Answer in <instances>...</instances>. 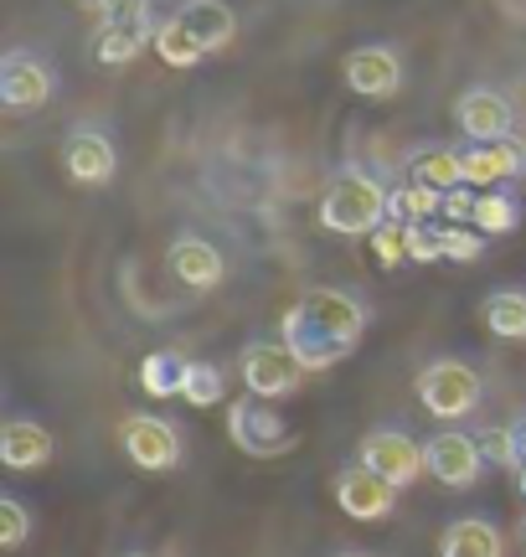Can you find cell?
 I'll list each match as a JSON object with an SVG mask.
<instances>
[{"mask_svg":"<svg viewBox=\"0 0 526 557\" xmlns=\"http://www.w3.org/2000/svg\"><path fill=\"white\" fill-rule=\"evenodd\" d=\"M424 459H428V475L449 485V491H469L475 480L486 475V449L475 434H460V429H444L424 444Z\"/></svg>","mask_w":526,"mask_h":557,"instance_id":"obj_8","label":"cell"},{"mask_svg":"<svg viewBox=\"0 0 526 557\" xmlns=\"http://www.w3.org/2000/svg\"><path fill=\"white\" fill-rule=\"evenodd\" d=\"M413 181H428L439 191H454V186H469L465 181V156L460 150H444V145H428L413 156Z\"/></svg>","mask_w":526,"mask_h":557,"instance_id":"obj_21","label":"cell"},{"mask_svg":"<svg viewBox=\"0 0 526 557\" xmlns=\"http://www.w3.org/2000/svg\"><path fill=\"white\" fill-rule=\"evenodd\" d=\"M120 444H124V459L135 470H150V475H165V470L181 465V429L171 418L129 413L120 423Z\"/></svg>","mask_w":526,"mask_h":557,"instance_id":"obj_7","label":"cell"},{"mask_svg":"<svg viewBox=\"0 0 526 557\" xmlns=\"http://www.w3.org/2000/svg\"><path fill=\"white\" fill-rule=\"evenodd\" d=\"M439 243H444V259H454V263H475L480 253H486V233L475 227H460V222H449V227H439Z\"/></svg>","mask_w":526,"mask_h":557,"instance_id":"obj_27","label":"cell"},{"mask_svg":"<svg viewBox=\"0 0 526 557\" xmlns=\"http://www.w3.org/2000/svg\"><path fill=\"white\" fill-rule=\"evenodd\" d=\"M387 201H392V191L377 176L341 171L330 181V191L321 197V227L336 233V238H372L387 222Z\"/></svg>","mask_w":526,"mask_h":557,"instance_id":"obj_2","label":"cell"},{"mask_svg":"<svg viewBox=\"0 0 526 557\" xmlns=\"http://www.w3.org/2000/svg\"><path fill=\"white\" fill-rule=\"evenodd\" d=\"M439 557H506L501 532L480 517H460L439 532Z\"/></svg>","mask_w":526,"mask_h":557,"instance_id":"obj_19","label":"cell"},{"mask_svg":"<svg viewBox=\"0 0 526 557\" xmlns=\"http://www.w3.org/2000/svg\"><path fill=\"white\" fill-rule=\"evenodd\" d=\"M346 88L372 103L392 99V94L403 88V58H398L392 47H356V52L346 58Z\"/></svg>","mask_w":526,"mask_h":557,"instance_id":"obj_13","label":"cell"},{"mask_svg":"<svg viewBox=\"0 0 526 557\" xmlns=\"http://www.w3.org/2000/svg\"><path fill=\"white\" fill-rule=\"evenodd\" d=\"M52 99V73L32 52H5L0 62V103L5 109H41Z\"/></svg>","mask_w":526,"mask_h":557,"instance_id":"obj_15","label":"cell"},{"mask_svg":"<svg viewBox=\"0 0 526 557\" xmlns=\"http://www.w3.org/2000/svg\"><path fill=\"white\" fill-rule=\"evenodd\" d=\"M186 367H191V361H186L181 351H150V357L140 361V387L150 398H181Z\"/></svg>","mask_w":526,"mask_h":557,"instance_id":"obj_20","label":"cell"},{"mask_svg":"<svg viewBox=\"0 0 526 557\" xmlns=\"http://www.w3.org/2000/svg\"><path fill=\"white\" fill-rule=\"evenodd\" d=\"M475 227L486 233V238H501V233H516V222H522V207H516V197L511 191H501V186H486L480 197H475Z\"/></svg>","mask_w":526,"mask_h":557,"instance_id":"obj_23","label":"cell"},{"mask_svg":"<svg viewBox=\"0 0 526 557\" xmlns=\"http://www.w3.org/2000/svg\"><path fill=\"white\" fill-rule=\"evenodd\" d=\"M486 325L501 341H526V295L522 289H496L486 299Z\"/></svg>","mask_w":526,"mask_h":557,"instance_id":"obj_24","label":"cell"},{"mask_svg":"<svg viewBox=\"0 0 526 557\" xmlns=\"http://www.w3.org/2000/svg\"><path fill=\"white\" fill-rule=\"evenodd\" d=\"M88 5H99V11H109V5H120V0H88Z\"/></svg>","mask_w":526,"mask_h":557,"instance_id":"obj_34","label":"cell"},{"mask_svg":"<svg viewBox=\"0 0 526 557\" xmlns=\"http://www.w3.org/2000/svg\"><path fill=\"white\" fill-rule=\"evenodd\" d=\"M114 139L103 135V129H78V135H67L62 145V171L67 181H78V186H103V181H114Z\"/></svg>","mask_w":526,"mask_h":557,"instance_id":"obj_14","label":"cell"},{"mask_svg":"<svg viewBox=\"0 0 526 557\" xmlns=\"http://www.w3.org/2000/svg\"><path fill=\"white\" fill-rule=\"evenodd\" d=\"M268 403L274 398L248 393V398H238L233 408H227V438H233L248 459H279V455H289V449L300 444V434L289 429V418L274 413Z\"/></svg>","mask_w":526,"mask_h":557,"instance_id":"obj_4","label":"cell"},{"mask_svg":"<svg viewBox=\"0 0 526 557\" xmlns=\"http://www.w3.org/2000/svg\"><path fill=\"white\" fill-rule=\"evenodd\" d=\"M511 480H516V496L526 500V459H522V465H516V470H511Z\"/></svg>","mask_w":526,"mask_h":557,"instance_id":"obj_33","label":"cell"},{"mask_svg":"<svg viewBox=\"0 0 526 557\" xmlns=\"http://www.w3.org/2000/svg\"><path fill=\"white\" fill-rule=\"evenodd\" d=\"M480 398H486V382H480V372L469 361L444 357V361H428L424 372H418V403H424V413L444 418V423L469 418L480 408Z\"/></svg>","mask_w":526,"mask_h":557,"instance_id":"obj_3","label":"cell"},{"mask_svg":"<svg viewBox=\"0 0 526 557\" xmlns=\"http://www.w3.org/2000/svg\"><path fill=\"white\" fill-rule=\"evenodd\" d=\"M444 218H449V222H469V218H475V197H469L465 186L444 191Z\"/></svg>","mask_w":526,"mask_h":557,"instance_id":"obj_31","label":"cell"},{"mask_svg":"<svg viewBox=\"0 0 526 557\" xmlns=\"http://www.w3.org/2000/svg\"><path fill=\"white\" fill-rule=\"evenodd\" d=\"M366 331V305L346 289H304L279 320V336L289 341V351L310 367L325 372L356 351V341Z\"/></svg>","mask_w":526,"mask_h":557,"instance_id":"obj_1","label":"cell"},{"mask_svg":"<svg viewBox=\"0 0 526 557\" xmlns=\"http://www.w3.org/2000/svg\"><path fill=\"white\" fill-rule=\"evenodd\" d=\"M372 253H377V263H383V269H398V263H408V233H403V222L387 218L383 227L372 233Z\"/></svg>","mask_w":526,"mask_h":557,"instance_id":"obj_29","label":"cell"},{"mask_svg":"<svg viewBox=\"0 0 526 557\" xmlns=\"http://www.w3.org/2000/svg\"><path fill=\"white\" fill-rule=\"evenodd\" d=\"M506 449H511V470L526 459V413H516L506 423Z\"/></svg>","mask_w":526,"mask_h":557,"instance_id":"obj_32","label":"cell"},{"mask_svg":"<svg viewBox=\"0 0 526 557\" xmlns=\"http://www.w3.org/2000/svg\"><path fill=\"white\" fill-rule=\"evenodd\" d=\"M238 372H243V387L248 393H259V398H289V393H300L304 382V367L295 351H289V341H248L243 357H238Z\"/></svg>","mask_w":526,"mask_h":557,"instance_id":"obj_6","label":"cell"},{"mask_svg":"<svg viewBox=\"0 0 526 557\" xmlns=\"http://www.w3.org/2000/svg\"><path fill=\"white\" fill-rule=\"evenodd\" d=\"M26 537H32V517H26V506L11 500V496H0V547H5V553H16Z\"/></svg>","mask_w":526,"mask_h":557,"instance_id":"obj_30","label":"cell"},{"mask_svg":"<svg viewBox=\"0 0 526 557\" xmlns=\"http://www.w3.org/2000/svg\"><path fill=\"white\" fill-rule=\"evenodd\" d=\"M155 58H161L165 67H197V62L206 58V47L186 32L181 21L171 16V21H161V26H155Z\"/></svg>","mask_w":526,"mask_h":557,"instance_id":"obj_25","label":"cell"},{"mask_svg":"<svg viewBox=\"0 0 526 557\" xmlns=\"http://www.w3.org/2000/svg\"><path fill=\"white\" fill-rule=\"evenodd\" d=\"M356 459H362L366 470H377L383 480H392L398 491H408V485H413V480L428 470L424 444H413L403 429H372V434L362 438Z\"/></svg>","mask_w":526,"mask_h":557,"instance_id":"obj_9","label":"cell"},{"mask_svg":"<svg viewBox=\"0 0 526 557\" xmlns=\"http://www.w3.org/2000/svg\"><path fill=\"white\" fill-rule=\"evenodd\" d=\"M465 156V181L469 186H506V181L526 176V139H469Z\"/></svg>","mask_w":526,"mask_h":557,"instance_id":"obj_11","label":"cell"},{"mask_svg":"<svg viewBox=\"0 0 526 557\" xmlns=\"http://www.w3.org/2000/svg\"><path fill=\"white\" fill-rule=\"evenodd\" d=\"M336 506L351 521H387L392 506H398V485L383 480L377 470H366L362 459H356V465H346L341 475H336Z\"/></svg>","mask_w":526,"mask_h":557,"instance_id":"obj_10","label":"cell"},{"mask_svg":"<svg viewBox=\"0 0 526 557\" xmlns=\"http://www.w3.org/2000/svg\"><path fill=\"white\" fill-rule=\"evenodd\" d=\"M403 233H408V263L444 259V243H439V227H434V222H403Z\"/></svg>","mask_w":526,"mask_h":557,"instance_id":"obj_28","label":"cell"},{"mask_svg":"<svg viewBox=\"0 0 526 557\" xmlns=\"http://www.w3.org/2000/svg\"><path fill=\"white\" fill-rule=\"evenodd\" d=\"M454 124L465 129V139H506L516 135V109L501 88H465L454 103Z\"/></svg>","mask_w":526,"mask_h":557,"instance_id":"obj_12","label":"cell"},{"mask_svg":"<svg viewBox=\"0 0 526 557\" xmlns=\"http://www.w3.org/2000/svg\"><path fill=\"white\" fill-rule=\"evenodd\" d=\"M171 274L181 278L186 289H217V284L227 278L223 248L197 238V233H186V238L171 243Z\"/></svg>","mask_w":526,"mask_h":557,"instance_id":"obj_16","label":"cell"},{"mask_svg":"<svg viewBox=\"0 0 526 557\" xmlns=\"http://www.w3.org/2000/svg\"><path fill=\"white\" fill-rule=\"evenodd\" d=\"M176 21L202 41L206 52H223L227 41L238 37V16H233V5H223V0H186L181 11H176Z\"/></svg>","mask_w":526,"mask_h":557,"instance_id":"obj_18","label":"cell"},{"mask_svg":"<svg viewBox=\"0 0 526 557\" xmlns=\"http://www.w3.org/2000/svg\"><path fill=\"white\" fill-rule=\"evenodd\" d=\"M439 212H444V191L428 186V181H408L387 201V218L392 222H428V218H439Z\"/></svg>","mask_w":526,"mask_h":557,"instance_id":"obj_22","label":"cell"},{"mask_svg":"<svg viewBox=\"0 0 526 557\" xmlns=\"http://www.w3.org/2000/svg\"><path fill=\"white\" fill-rule=\"evenodd\" d=\"M52 455H58V438H52V429H41L37 418L5 423V434H0V465L5 470L26 475V470H41Z\"/></svg>","mask_w":526,"mask_h":557,"instance_id":"obj_17","label":"cell"},{"mask_svg":"<svg viewBox=\"0 0 526 557\" xmlns=\"http://www.w3.org/2000/svg\"><path fill=\"white\" fill-rule=\"evenodd\" d=\"M181 398L191 403V408H212V403H223V372H217L212 361H191V367H186Z\"/></svg>","mask_w":526,"mask_h":557,"instance_id":"obj_26","label":"cell"},{"mask_svg":"<svg viewBox=\"0 0 526 557\" xmlns=\"http://www.w3.org/2000/svg\"><path fill=\"white\" fill-rule=\"evenodd\" d=\"M522 547H526V517H522Z\"/></svg>","mask_w":526,"mask_h":557,"instance_id":"obj_35","label":"cell"},{"mask_svg":"<svg viewBox=\"0 0 526 557\" xmlns=\"http://www.w3.org/2000/svg\"><path fill=\"white\" fill-rule=\"evenodd\" d=\"M145 47H155V16H150V0H120L109 5L93 32V58L103 67H124L135 62Z\"/></svg>","mask_w":526,"mask_h":557,"instance_id":"obj_5","label":"cell"}]
</instances>
